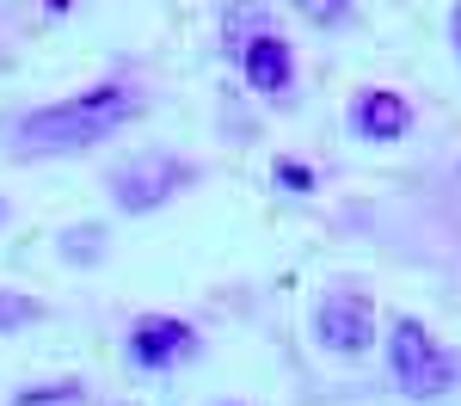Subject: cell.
I'll list each match as a JSON object with an SVG mask.
<instances>
[{
    "label": "cell",
    "instance_id": "6da1fadb",
    "mask_svg": "<svg viewBox=\"0 0 461 406\" xmlns=\"http://www.w3.org/2000/svg\"><path fill=\"white\" fill-rule=\"evenodd\" d=\"M136 111H142V99H136L130 86H93V93H74L62 105L32 111V117L19 123V142L37 148V154L86 148V142H99V136H111V130H123Z\"/></svg>",
    "mask_w": 461,
    "mask_h": 406
},
{
    "label": "cell",
    "instance_id": "7a4b0ae2",
    "mask_svg": "<svg viewBox=\"0 0 461 406\" xmlns=\"http://www.w3.org/2000/svg\"><path fill=\"white\" fill-rule=\"evenodd\" d=\"M388 364H393V382H400L412 401H430V394H443V388L456 382V357H449L425 332V320H412V314H400L388 327Z\"/></svg>",
    "mask_w": 461,
    "mask_h": 406
},
{
    "label": "cell",
    "instance_id": "3957f363",
    "mask_svg": "<svg viewBox=\"0 0 461 406\" xmlns=\"http://www.w3.org/2000/svg\"><path fill=\"white\" fill-rule=\"evenodd\" d=\"M314 327H320V345H326V351L363 357V351L375 345V302L357 295V290H332L326 302H320Z\"/></svg>",
    "mask_w": 461,
    "mask_h": 406
},
{
    "label": "cell",
    "instance_id": "277c9868",
    "mask_svg": "<svg viewBox=\"0 0 461 406\" xmlns=\"http://www.w3.org/2000/svg\"><path fill=\"white\" fill-rule=\"evenodd\" d=\"M185 185H191V167H178L173 154H142L136 167L111 173V197H117V210H160Z\"/></svg>",
    "mask_w": 461,
    "mask_h": 406
},
{
    "label": "cell",
    "instance_id": "5b68a950",
    "mask_svg": "<svg viewBox=\"0 0 461 406\" xmlns=\"http://www.w3.org/2000/svg\"><path fill=\"white\" fill-rule=\"evenodd\" d=\"M191 338H197V332L185 327V320H173V314H142V320L130 327V357L142 369H167V364H178V357H191Z\"/></svg>",
    "mask_w": 461,
    "mask_h": 406
},
{
    "label": "cell",
    "instance_id": "8992f818",
    "mask_svg": "<svg viewBox=\"0 0 461 406\" xmlns=\"http://www.w3.org/2000/svg\"><path fill=\"white\" fill-rule=\"evenodd\" d=\"M351 130L363 142H400L412 130V105L400 93H388V86H369V93H357V105H351Z\"/></svg>",
    "mask_w": 461,
    "mask_h": 406
},
{
    "label": "cell",
    "instance_id": "52a82bcc",
    "mask_svg": "<svg viewBox=\"0 0 461 406\" xmlns=\"http://www.w3.org/2000/svg\"><path fill=\"white\" fill-rule=\"evenodd\" d=\"M240 68H247L252 80V93H271V99H284L289 93V80H295V56H289V43L284 37H252L247 43V56H240Z\"/></svg>",
    "mask_w": 461,
    "mask_h": 406
},
{
    "label": "cell",
    "instance_id": "ba28073f",
    "mask_svg": "<svg viewBox=\"0 0 461 406\" xmlns=\"http://www.w3.org/2000/svg\"><path fill=\"white\" fill-rule=\"evenodd\" d=\"M289 6H295L308 25H339V19L351 13V0H289Z\"/></svg>",
    "mask_w": 461,
    "mask_h": 406
},
{
    "label": "cell",
    "instance_id": "9c48e42d",
    "mask_svg": "<svg viewBox=\"0 0 461 406\" xmlns=\"http://www.w3.org/2000/svg\"><path fill=\"white\" fill-rule=\"evenodd\" d=\"M19 320H37V308L25 295H0V327H19Z\"/></svg>",
    "mask_w": 461,
    "mask_h": 406
},
{
    "label": "cell",
    "instance_id": "30bf717a",
    "mask_svg": "<svg viewBox=\"0 0 461 406\" xmlns=\"http://www.w3.org/2000/svg\"><path fill=\"white\" fill-rule=\"evenodd\" d=\"M277 185H289V191H308V185H314V173H308V167H295V160H284V167H277Z\"/></svg>",
    "mask_w": 461,
    "mask_h": 406
},
{
    "label": "cell",
    "instance_id": "8fae6325",
    "mask_svg": "<svg viewBox=\"0 0 461 406\" xmlns=\"http://www.w3.org/2000/svg\"><path fill=\"white\" fill-rule=\"evenodd\" d=\"M449 43H456V56H461V6L449 13Z\"/></svg>",
    "mask_w": 461,
    "mask_h": 406
},
{
    "label": "cell",
    "instance_id": "7c38bea8",
    "mask_svg": "<svg viewBox=\"0 0 461 406\" xmlns=\"http://www.w3.org/2000/svg\"><path fill=\"white\" fill-rule=\"evenodd\" d=\"M43 6H50V13H68V6H74V0H43Z\"/></svg>",
    "mask_w": 461,
    "mask_h": 406
},
{
    "label": "cell",
    "instance_id": "4fadbf2b",
    "mask_svg": "<svg viewBox=\"0 0 461 406\" xmlns=\"http://www.w3.org/2000/svg\"><path fill=\"white\" fill-rule=\"evenodd\" d=\"M0 221H6V203H0Z\"/></svg>",
    "mask_w": 461,
    "mask_h": 406
}]
</instances>
